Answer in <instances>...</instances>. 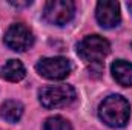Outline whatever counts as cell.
Returning a JSON list of instances; mask_svg holds the SVG:
<instances>
[{"mask_svg":"<svg viewBox=\"0 0 132 130\" xmlns=\"http://www.w3.org/2000/svg\"><path fill=\"white\" fill-rule=\"evenodd\" d=\"M98 115L100 119L106 126L120 129V127H125L129 121L131 106L128 99L123 98L121 95H111L104 98L103 103L100 104Z\"/></svg>","mask_w":132,"mask_h":130,"instance_id":"obj_1","label":"cell"},{"mask_svg":"<svg viewBox=\"0 0 132 130\" xmlns=\"http://www.w3.org/2000/svg\"><path fill=\"white\" fill-rule=\"evenodd\" d=\"M38 98L45 109H59L75 99V89L69 84L46 86L38 92Z\"/></svg>","mask_w":132,"mask_h":130,"instance_id":"obj_2","label":"cell"},{"mask_svg":"<svg viewBox=\"0 0 132 130\" xmlns=\"http://www.w3.org/2000/svg\"><path fill=\"white\" fill-rule=\"evenodd\" d=\"M111 51V44L100 35H88L77 44L78 55L88 63H98Z\"/></svg>","mask_w":132,"mask_h":130,"instance_id":"obj_3","label":"cell"},{"mask_svg":"<svg viewBox=\"0 0 132 130\" xmlns=\"http://www.w3.org/2000/svg\"><path fill=\"white\" fill-rule=\"evenodd\" d=\"M75 14V5L71 0H51L45 5L43 9V18L57 26H63L74 18Z\"/></svg>","mask_w":132,"mask_h":130,"instance_id":"obj_4","label":"cell"},{"mask_svg":"<svg viewBox=\"0 0 132 130\" xmlns=\"http://www.w3.org/2000/svg\"><path fill=\"white\" fill-rule=\"evenodd\" d=\"M35 69L43 78L63 80L71 73L72 64L65 57H51V58H42L35 64Z\"/></svg>","mask_w":132,"mask_h":130,"instance_id":"obj_5","label":"cell"},{"mask_svg":"<svg viewBox=\"0 0 132 130\" xmlns=\"http://www.w3.org/2000/svg\"><path fill=\"white\" fill-rule=\"evenodd\" d=\"M5 44L12 51L25 52L34 44V34L28 26L22 23H14L5 34Z\"/></svg>","mask_w":132,"mask_h":130,"instance_id":"obj_6","label":"cell"},{"mask_svg":"<svg viewBox=\"0 0 132 130\" xmlns=\"http://www.w3.org/2000/svg\"><path fill=\"white\" fill-rule=\"evenodd\" d=\"M95 17L98 20L100 26L111 29L118 26L120 20H121V14H120V5L117 2H111V0H103L97 3V9H95Z\"/></svg>","mask_w":132,"mask_h":130,"instance_id":"obj_7","label":"cell"},{"mask_svg":"<svg viewBox=\"0 0 132 130\" xmlns=\"http://www.w3.org/2000/svg\"><path fill=\"white\" fill-rule=\"evenodd\" d=\"M111 72L118 84L125 87L132 86V63L125 60H115L111 66Z\"/></svg>","mask_w":132,"mask_h":130,"instance_id":"obj_8","label":"cell"},{"mask_svg":"<svg viewBox=\"0 0 132 130\" xmlns=\"http://www.w3.org/2000/svg\"><path fill=\"white\" fill-rule=\"evenodd\" d=\"M25 75H26L25 66L19 60H9L0 67V77L11 83H17V81L23 80Z\"/></svg>","mask_w":132,"mask_h":130,"instance_id":"obj_9","label":"cell"},{"mask_svg":"<svg viewBox=\"0 0 132 130\" xmlns=\"http://www.w3.org/2000/svg\"><path fill=\"white\" fill-rule=\"evenodd\" d=\"M23 115V106L22 103L15 99H8L0 106V118H3L8 123H17Z\"/></svg>","mask_w":132,"mask_h":130,"instance_id":"obj_10","label":"cell"},{"mask_svg":"<svg viewBox=\"0 0 132 130\" xmlns=\"http://www.w3.org/2000/svg\"><path fill=\"white\" fill-rule=\"evenodd\" d=\"M43 130H72V126L63 116H51L45 121Z\"/></svg>","mask_w":132,"mask_h":130,"instance_id":"obj_11","label":"cell"},{"mask_svg":"<svg viewBox=\"0 0 132 130\" xmlns=\"http://www.w3.org/2000/svg\"><path fill=\"white\" fill-rule=\"evenodd\" d=\"M12 6H17V8H23V6H29L31 2H9Z\"/></svg>","mask_w":132,"mask_h":130,"instance_id":"obj_12","label":"cell"},{"mask_svg":"<svg viewBox=\"0 0 132 130\" xmlns=\"http://www.w3.org/2000/svg\"><path fill=\"white\" fill-rule=\"evenodd\" d=\"M126 5H128V9H129V11L132 12V2H128Z\"/></svg>","mask_w":132,"mask_h":130,"instance_id":"obj_13","label":"cell"}]
</instances>
